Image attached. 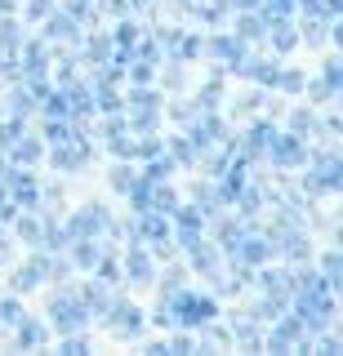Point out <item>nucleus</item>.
Here are the masks:
<instances>
[{"mask_svg": "<svg viewBox=\"0 0 343 356\" xmlns=\"http://www.w3.org/2000/svg\"><path fill=\"white\" fill-rule=\"evenodd\" d=\"M276 85H281L285 94H303V89H308L303 72H276Z\"/></svg>", "mask_w": 343, "mask_h": 356, "instance_id": "26", "label": "nucleus"}, {"mask_svg": "<svg viewBox=\"0 0 343 356\" xmlns=\"http://www.w3.org/2000/svg\"><path fill=\"white\" fill-rule=\"evenodd\" d=\"M85 316H90V307L81 303V298H72V294H63V298H54L49 303V321H54V330L58 334H76L85 325Z\"/></svg>", "mask_w": 343, "mask_h": 356, "instance_id": "2", "label": "nucleus"}, {"mask_svg": "<svg viewBox=\"0 0 343 356\" xmlns=\"http://www.w3.org/2000/svg\"><path fill=\"white\" fill-rule=\"evenodd\" d=\"M94 267H98V276H103V285H116V281H120V267H116L112 259H103V254H98Z\"/></svg>", "mask_w": 343, "mask_h": 356, "instance_id": "33", "label": "nucleus"}, {"mask_svg": "<svg viewBox=\"0 0 343 356\" xmlns=\"http://www.w3.org/2000/svg\"><path fill=\"white\" fill-rule=\"evenodd\" d=\"M125 5H134V9H147V5H152V0H125Z\"/></svg>", "mask_w": 343, "mask_h": 356, "instance_id": "41", "label": "nucleus"}, {"mask_svg": "<svg viewBox=\"0 0 343 356\" xmlns=\"http://www.w3.org/2000/svg\"><path fill=\"white\" fill-rule=\"evenodd\" d=\"M281 254H285V259H308V241L298 236V232H285V236H281Z\"/></svg>", "mask_w": 343, "mask_h": 356, "instance_id": "21", "label": "nucleus"}, {"mask_svg": "<svg viewBox=\"0 0 343 356\" xmlns=\"http://www.w3.org/2000/svg\"><path fill=\"white\" fill-rule=\"evenodd\" d=\"M0 321H5V325H18V321H23V303H18V298H5V303H0Z\"/></svg>", "mask_w": 343, "mask_h": 356, "instance_id": "31", "label": "nucleus"}, {"mask_svg": "<svg viewBox=\"0 0 343 356\" xmlns=\"http://www.w3.org/2000/svg\"><path fill=\"white\" fill-rule=\"evenodd\" d=\"M107 222H112V218H107V209H103V205H85L81 214L67 222V232H72V241H76V236H103Z\"/></svg>", "mask_w": 343, "mask_h": 356, "instance_id": "5", "label": "nucleus"}, {"mask_svg": "<svg viewBox=\"0 0 343 356\" xmlns=\"http://www.w3.org/2000/svg\"><path fill=\"white\" fill-rule=\"evenodd\" d=\"M40 343H45V325H40V321H18V348H40Z\"/></svg>", "mask_w": 343, "mask_h": 356, "instance_id": "16", "label": "nucleus"}, {"mask_svg": "<svg viewBox=\"0 0 343 356\" xmlns=\"http://www.w3.org/2000/svg\"><path fill=\"white\" fill-rule=\"evenodd\" d=\"M290 9H294V0H268V5H263V22L268 18H290Z\"/></svg>", "mask_w": 343, "mask_h": 356, "instance_id": "32", "label": "nucleus"}, {"mask_svg": "<svg viewBox=\"0 0 343 356\" xmlns=\"http://www.w3.org/2000/svg\"><path fill=\"white\" fill-rule=\"evenodd\" d=\"M45 36L49 40H72L76 36V18L72 14H54V9H49V14H45Z\"/></svg>", "mask_w": 343, "mask_h": 356, "instance_id": "13", "label": "nucleus"}, {"mask_svg": "<svg viewBox=\"0 0 343 356\" xmlns=\"http://www.w3.org/2000/svg\"><path fill=\"white\" fill-rule=\"evenodd\" d=\"M18 138H23V116H9L5 125H0V152H5V147H14Z\"/></svg>", "mask_w": 343, "mask_h": 356, "instance_id": "22", "label": "nucleus"}, {"mask_svg": "<svg viewBox=\"0 0 343 356\" xmlns=\"http://www.w3.org/2000/svg\"><path fill=\"white\" fill-rule=\"evenodd\" d=\"M237 196H241V214H246V218H254L263 209V192H246V187H241Z\"/></svg>", "mask_w": 343, "mask_h": 356, "instance_id": "30", "label": "nucleus"}, {"mask_svg": "<svg viewBox=\"0 0 343 356\" xmlns=\"http://www.w3.org/2000/svg\"><path fill=\"white\" fill-rule=\"evenodd\" d=\"M0 241H5V232H0Z\"/></svg>", "mask_w": 343, "mask_h": 356, "instance_id": "43", "label": "nucleus"}, {"mask_svg": "<svg viewBox=\"0 0 343 356\" xmlns=\"http://www.w3.org/2000/svg\"><path fill=\"white\" fill-rule=\"evenodd\" d=\"M112 44H116V49H134V44H138V27H134V22H120Z\"/></svg>", "mask_w": 343, "mask_h": 356, "instance_id": "28", "label": "nucleus"}, {"mask_svg": "<svg viewBox=\"0 0 343 356\" xmlns=\"http://www.w3.org/2000/svg\"><path fill=\"white\" fill-rule=\"evenodd\" d=\"M125 276H134L138 285H147L152 276H157V263L147 259V250H138V245H129V254H125Z\"/></svg>", "mask_w": 343, "mask_h": 356, "instance_id": "8", "label": "nucleus"}, {"mask_svg": "<svg viewBox=\"0 0 343 356\" xmlns=\"http://www.w3.org/2000/svg\"><path fill=\"white\" fill-rule=\"evenodd\" d=\"M45 276H49V259L40 254V259H31V263H23V267L14 272V289H36Z\"/></svg>", "mask_w": 343, "mask_h": 356, "instance_id": "10", "label": "nucleus"}, {"mask_svg": "<svg viewBox=\"0 0 343 356\" xmlns=\"http://www.w3.org/2000/svg\"><path fill=\"white\" fill-rule=\"evenodd\" d=\"M298 334H303V325H298V316H285L281 325L272 330V339H268V343H272V348H290V343H298Z\"/></svg>", "mask_w": 343, "mask_h": 356, "instance_id": "15", "label": "nucleus"}, {"mask_svg": "<svg viewBox=\"0 0 343 356\" xmlns=\"http://www.w3.org/2000/svg\"><path fill=\"white\" fill-rule=\"evenodd\" d=\"M312 129H317L312 111H294V116H290V134H312Z\"/></svg>", "mask_w": 343, "mask_h": 356, "instance_id": "34", "label": "nucleus"}, {"mask_svg": "<svg viewBox=\"0 0 343 356\" xmlns=\"http://www.w3.org/2000/svg\"><path fill=\"white\" fill-rule=\"evenodd\" d=\"M201 49H205V40H201V36H179L170 54H174L179 63H192V58H201Z\"/></svg>", "mask_w": 343, "mask_h": 356, "instance_id": "17", "label": "nucleus"}, {"mask_svg": "<svg viewBox=\"0 0 343 356\" xmlns=\"http://www.w3.org/2000/svg\"><path fill=\"white\" fill-rule=\"evenodd\" d=\"M5 170H9V165H5V156H0V174H5Z\"/></svg>", "mask_w": 343, "mask_h": 356, "instance_id": "42", "label": "nucleus"}, {"mask_svg": "<svg viewBox=\"0 0 343 356\" xmlns=\"http://www.w3.org/2000/svg\"><path fill=\"white\" fill-rule=\"evenodd\" d=\"M326 85H330V89H339V85H343V72H339V63H335V58L326 63Z\"/></svg>", "mask_w": 343, "mask_h": 356, "instance_id": "37", "label": "nucleus"}, {"mask_svg": "<svg viewBox=\"0 0 343 356\" xmlns=\"http://www.w3.org/2000/svg\"><path fill=\"white\" fill-rule=\"evenodd\" d=\"M237 72L254 76L259 85H276V72H281V67H276V63H268V58H246V63L237 67Z\"/></svg>", "mask_w": 343, "mask_h": 356, "instance_id": "14", "label": "nucleus"}, {"mask_svg": "<svg viewBox=\"0 0 343 356\" xmlns=\"http://www.w3.org/2000/svg\"><path fill=\"white\" fill-rule=\"evenodd\" d=\"M107 312H112V330L116 334H138L143 330V312L134 303H112Z\"/></svg>", "mask_w": 343, "mask_h": 356, "instance_id": "9", "label": "nucleus"}, {"mask_svg": "<svg viewBox=\"0 0 343 356\" xmlns=\"http://www.w3.org/2000/svg\"><path fill=\"white\" fill-rule=\"evenodd\" d=\"M170 303V312H174V321L179 325H192V330H205L209 321L218 316V307H214V298H205V294H174V298H165Z\"/></svg>", "mask_w": 343, "mask_h": 356, "instance_id": "1", "label": "nucleus"}, {"mask_svg": "<svg viewBox=\"0 0 343 356\" xmlns=\"http://www.w3.org/2000/svg\"><path fill=\"white\" fill-rule=\"evenodd\" d=\"M205 49L214 54V58L223 63V67H232V72L246 63V40H237V36H214V40L205 44Z\"/></svg>", "mask_w": 343, "mask_h": 356, "instance_id": "6", "label": "nucleus"}, {"mask_svg": "<svg viewBox=\"0 0 343 356\" xmlns=\"http://www.w3.org/2000/svg\"><path fill=\"white\" fill-rule=\"evenodd\" d=\"M9 107H14V116H31V107H36V94H31V89H18L14 98H9Z\"/></svg>", "mask_w": 343, "mask_h": 356, "instance_id": "25", "label": "nucleus"}, {"mask_svg": "<svg viewBox=\"0 0 343 356\" xmlns=\"http://www.w3.org/2000/svg\"><path fill=\"white\" fill-rule=\"evenodd\" d=\"M170 170H174V161H161V156H147V183H165V178H170Z\"/></svg>", "mask_w": 343, "mask_h": 356, "instance_id": "24", "label": "nucleus"}, {"mask_svg": "<svg viewBox=\"0 0 343 356\" xmlns=\"http://www.w3.org/2000/svg\"><path fill=\"white\" fill-rule=\"evenodd\" d=\"M94 89H98V107H103V111H120V107H125V98H120L112 85H94Z\"/></svg>", "mask_w": 343, "mask_h": 356, "instance_id": "27", "label": "nucleus"}, {"mask_svg": "<svg viewBox=\"0 0 343 356\" xmlns=\"http://www.w3.org/2000/svg\"><path fill=\"white\" fill-rule=\"evenodd\" d=\"M263 36V18H254V9H241L237 18V40H259Z\"/></svg>", "mask_w": 343, "mask_h": 356, "instance_id": "18", "label": "nucleus"}, {"mask_svg": "<svg viewBox=\"0 0 343 356\" xmlns=\"http://www.w3.org/2000/svg\"><path fill=\"white\" fill-rule=\"evenodd\" d=\"M174 218H179V241L192 250L196 241H201V209H192V205H179L174 209Z\"/></svg>", "mask_w": 343, "mask_h": 356, "instance_id": "7", "label": "nucleus"}, {"mask_svg": "<svg viewBox=\"0 0 343 356\" xmlns=\"http://www.w3.org/2000/svg\"><path fill=\"white\" fill-rule=\"evenodd\" d=\"M125 72H129V81H134V85H152V76H157V63L138 58V63H129Z\"/></svg>", "mask_w": 343, "mask_h": 356, "instance_id": "23", "label": "nucleus"}, {"mask_svg": "<svg viewBox=\"0 0 343 356\" xmlns=\"http://www.w3.org/2000/svg\"><path fill=\"white\" fill-rule=\"evenodd\" d=\"M18 63H23L27 81H31V76H45V67H49V49H45L40 40H31L27 49H23V58H18Z\"/></svg>", "mask_w": 343, "mask_h": 356, "instance_id": "11", "label": "nucleus"}, {"mask_svg": "<svg viewBox=\"0 0 343 356\" xmlns=\"http://www.w3.org/2000/svg\"><path fill=\"white\" fill-rule=\"evenodd\" d=\"M228 5H232V9H259L263 0H228Z\"/></svg>", "mask_w": 343, "mask_h": 356, "instance_id": "40", "label": "nucleus"}, {"mask_svg": "<svg viewBox=\"0 0 343 356\" xmlns=\"http://www.w3.org/2000/svg\"><path fill=\"white\" fill-rule=\"evenodd\" d=\"M85 58H90L94 67H103L107 58H112V40H107V36H90V40H85Z\"/></svg>", "mask_w": 343, "mask_h": 356, "instance_id": "19", "label": "nucleus"}, {"mask_svg": "<svg viewBox=\"0 0 343 356\" xmlns=\"http://www.w3.org/2000/svg\"><path fill=\"white\" fill-rule=\"evenodd\" d=\"M14 161H18V165H36V161H40V143L23 134V138L14 143Z\"/></svg>", "mask_w": 343, "mask_h": 356, "instance_id": "20", "label": "nucleus"}, {"mask_svg": "<svg viewBox=\"0 0 343 356\" xmlns=\"http://www.w3.org/2000/svg\"><path fill=\"white\" fill-rule=\"evenodd\" d=\"M268 156H272V165H308V147H303V138L298 134H272V143H268Z\"/></svg>", "mask_w": 343, "mask_h": 356, "instance_id": "3", "label": "nucleus"}, {"mask_svg": "<svg viewBox=\"0 0 343 356\" xmlns=\"http://www.w3.org/2000/svg\"><path fill=\"white\" fill-rule=\"evenodd\" d=\"M170 348H174V352H192V339H187V334H174Z\"/></svg>", "mask_w": 343, "mask_h": 356, "instance_id": "39", "label": "nucleus"}, {"mask_svg": "<svg viewBox=\"0 0 343 356\" xmlns=\"http://www.w3.org/2000/svg\"><path fill=\"white\" fill-rule=\"evenodd\" d=\"M81 303L94 312V316H107V307H112V294H107V285L103 281H90L81 289Z\"/></svg>", "mask_w": 343, "mask_h": 356, "instance_id": "12", "label": "nucleus"}, {"mask_svg": "<svg viewBox=\"0 0 343 356\" xmlns=\"http://www.w3.org/2000/svg\"><path fill=\"white\" fill-rule=\"evenodd\" d=\"M134 183H138V174L129 170V165H116V170H112V187H116V192H129Z\"/></svg>", "mask_w": 343, "mask_h": 356, "instance_id": "29", "label": "nucleus"}, {"mask_svg": "<svg viewBox=\"0 0 343 356\" xmlns=\"http://www.w3.org/2000/svg\"><path fill=\"white\" fill-rule=\"evenodd\" d=\"M63 352H67V356H81L85 352V339H76V334H72V339L63 343Z\"/></svg>", "mask_w": 343, "mask_h": 356, "instance_id": "38", "label": "nucleus"}, {"mask_svg": "<svg viewBox=\"0 0 343 356\" xmlns=\"http://www.w3.org/2000/svg\"><path fill=\"white\" fill-rule=\"evenodd\" d=\"M174 161H183V165H192V161H196V147L187 143V134H183V138H174Z\"/></svg>", "mask_w": 343, "mask_h": 356, "instance_id": "36", "label": "nucleus"}, {"mask_svg": "<svg viewBox=\"0 0 343 356\" xmlns=\"http://www.w3.org/2000/svg\"><path fill=\"white\" fill-rule=\"evenodd\" d=\"M232 250H237V259H241V263L259 267V263H268L272 241H268V236H259V232H241V236L232 241Z\"/></svg>", "mask_w": 343, "mask_h": 356, "instance_id": "4", "label": "nucleus"}, {"mask_svg": "<svg viewBox=\"0 0 343 356\" xmlns=\"http://www.w3.org/2000/svg\"><path fill=\"white\" fill-rule=\"evenodd\" d=\"M18 236L31 241V245H40V218H18Z\"/></svg>", "mask_w": 343, "mask_h": 356, "instance_id": "35", "label": "nucleus"}]
</instances>
